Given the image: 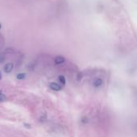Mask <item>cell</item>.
I'll return each instance as SVG.
<instances>
[{
    "label": "cell",
    "mask_w": 137,
    "mask_h": 137,
    "mask_svg": "<svg viewBox=\"0 0 137 137\" xmlns=\"http://www.w3.org/2000/svg\"><path fill=\"white\" fill-rule=\"evenodd\" d=\"M49 87H50L51 90H55V91H59L61 90V86L59 85L57 82H52L49 84Z\"/></svg>",
    "instance_id": "6da1fadb"
},
{
    "label": "cell",
    "mask_w": 137,
    "mask_h": 137,
    "mask_svg": "<svg viewBox=\"0 0 137 137\" xmlns=\"http://www.w3.org/2000/svg\"><path fill=\"white\" fill-rule=\"evenodd\" d=\"M54 61L57 65H61V64H63L65 61V59L63 57H61V56H57V57H55Z\"/></svg>",
    "instance_id": "7a4b0ae2"
},
{
    "label": "cell",
    "mask_w": 137,
    "mask_h": 137,
    "mask_svg": "<svg viewBox=\"0 0 137 137\" xmlns=\"http://www.w3.org/2000/svg\"><path fill=\"white\" fill-rule=\"evenodd\" d=\"M103 81L101 79V78H96L94 82H93V85H94V87H96V88H98V87H100L103 86Z\"/></svg>",
    "instance_id": "3957f363"
},
{
    "label": "cell",
    "mask_w": 137,
    "mask_h": 137,
    "mask_svg": "<svg viewBox=\"0 0 137 137\" xmlns=\"http://www.w3.org/2000/svg\"><path fill=\"white\" fill-rule=\"evenodd\" d=\"M13 67H14V65L12 63H7V65H5V66H4L3 69L6 73H10L12 69H13Z\"/></svg>",
    "instance_id": "277c9868"
},
{
    "label": "cell",
    "mask_w": 137,
    "mask_h": 137,
    "mask_svg": "<svg viewBox=\"0 0 137 137\" xmlns=\"http://www.w3.org/2000/svg\"><path fill=\"white\" fill-rule=\"evenodd\" d=\"M58 81H59V82L61 83V85H62V86H64V85H65V78L64 76H59L58 77Z\"/></svg>",
    "instance_id": "5b68a950"
},
{
    "label": "cell",
    "mask_w": 137,
    "mask_h": 137,
    "mask_svg": "<svg viewBox=\"0 0 137 137\" xmlns=\"http://www.w3.org/2000/svg\"><path fill=\"white\" fill-rule=\"evenodd\" d=\"M26 78V73H18L17 76H16V78L19 80H23Z\"/></svg>",
    "instance_id": "8992f818"
},
{
    "label": "cell",
    "mask_w": 137,
    "mask_h": 137,
    "mask_svg": "<svg viewBox=\"0 0 137 137\" xmlns=\"http://www.w3.org/2000/svg\"><path fill=\"white\" fill-rule=\"evenodd\" d=\"M6 100H7V97H6L3 94H2V93L0 92V102H4Z\"/></svg>",
    "instance_id": "52a82bcc"
},
{
    "label": "cell",
    "mask_w": 137,
    "mask_h": 137,
    "mask_svg": "<svg viewBox=\"0 0 137 137\" xmlns=\"http://www.w3.org/2000/svg\"><path fill=\"white\" fill-rule=\"evenodd\" d=\"M24 125L26 127H28V128H30V127H31V125H29V124H28V123H24Z\"/></svg>",
    "instance_id": "ba28073f"
},
{
    "label": "cell",
    "mask_w": 137,
    "mask_h": 137,
    "mask_svg": "<svg viewBox=\"0 0 137 137\" xmlns=\"http://www.w3.org/2000/svg\"><path fill=\"white\" fill-rule=\"evenodd\" d=\"M2 79V73H1V72H0V80Z\"/></svg>",
    "instance_id": "9c48e42d"
},
{
    "label": "cell",
    "mask_w": 137,
    "mask_h": 137,
    "mask_svg": "<svg viewBox=\"0 0 137 137\" xmlns=\"http://www.w3.org/2000/svg\"><path fill=\"white\" fill-rule=\"evenodd\" d=\"M0 28H1V24H0Z\"/></svg>",
    "instance_id": "30bf717a"
}]
</instances>
